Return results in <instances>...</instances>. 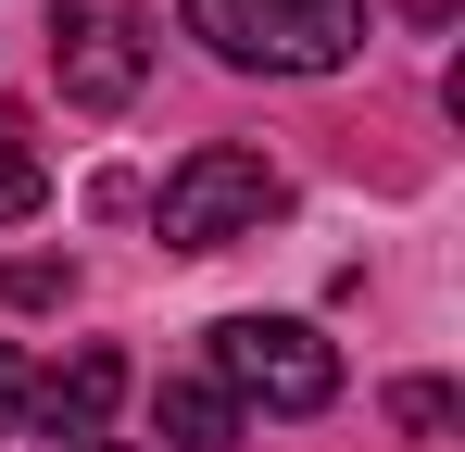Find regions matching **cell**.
<instances>
[{
	"instance_id": "cell-1",
	"label": "cell",
	"mask_w": 465,
	"mask_h": 452,
	"mask_svg": "<svg viewBox=\"0 0 465 452\" xmlns=\"http://www.w3.org/2000/svg\"><path fill=\"white\" fill-rule=\"evenodd\" d=\"M214 389L264 402V415H327L340 402V352L314 339L302 314H227L214 327Z\"/></svg>"
},
{
	"instance_id": "cell-2",
	"label": "cell",
	"mask_w": 465,
	"mask_h": 452,
	"mask_svg": "<svg viewBox=\"0 0 465 452\" xmlns=\"http://www.w3.org/2000/svg\"><path fill=\"white\" fill-rule=\"evenodd\" d=\"M163 251H227V239H252V226L277 214V163L264 151H239V139H202L176 176H163Z\"/></svg>"
},
{
	"instance_id": "cell-3",
	"label": "cell",
	"mask_w": 465,
	"mask_h": 452,
	"mask_svg": "<svg viewBox=\"0 0 465 452\" xmlns=\"http://www.w3.org/2000/svg\"><path fill=\"white\" fill-rule=\"evenodd\" d=\"M139 25H152L139 0H51V75H64V101L126 113L139 75H152V38H139Z\"/></svg>"
},
{
	"instance_id": "cell-4",
	"label": "cell",
	"mask_w": 465,
	"mask_h": 452,
	"mask_svg": "<svg viewBox=\"0 0 465 452\" xmlns=\"http://www.w3.org/2000/svg\"><path fill=\"white\" fill-rule=\"evenodd\" d=\"M365 51V0H264V75H340Z\"/></svg>"
},
{
	"instance_id": "cell-5",
	"label": "cell",
	"mask_w": 465,
	"mask_h": 452,
	"mask_svg": "<svg viewBox=\"0 0 465 452\" xmlns=\"http://www.w3.org/2000/svg\"><path fill=\"white\" fill-rule=\"evenodd\" d=\"M114 402H126V352H114V339H88L64 377H38V427H64V440H101Z\"/></svg>"
},
{
	"instance_id": "cell-6",
	"label": "cell",
	"mask_w": 465,
	"mask_h": 452,
	"mask_svg": "<svg viewBox=\"0 0 465 452\" xmlns=\"http://www.w3.org/2000/svg\"><path fill=\"white\" fill-rule=\"evenodd\" d=\"M163 440L176 452H239V402L214 377H176V389H163Z\"/></svg>"
},
{
	"instance_id": "cell-7",
	"label": "cell",
	"mask_w": 465,
	"mask_h": 452,
	"mask_svg": "<svg viewBox=\"0 0 465 452\" xmlns=\"http://www.w3.org/2000/svg\"><path fill=\"white\" fill-rule=\"evenodd\" d=\"M189 38H202L214 64H252V51H264V0H189Z\"/></svg>"
},
{
	"instance_id": "cell-8",
	"label": "cell",
	"mask_w": 465,
	"mask_h": 452,
	"mask_svg": "<svg viewBox=\"0 0 465 452\" xmlns=\"http://www.w3.org/2000/svg\"><path fill=\"white\" fill-rule=\"evenodd\" d=\"M51 201V176H38V151H25V113H0V226H25Z\"/></svg>"
},
{
	"instance_id": "cell-9",
	"label": "cell",
	"mask_w": 465,
	"mask_h": 452,
	"mask_svg": "<svg viewBox=\"0 0 465 452\" xmlns=\"http://www.w3.org/2000/svg\"><path fill=\"white\" fill-rule=\"evenodd\" d=\"M390 427H415V440L453 427V389H440V377H402V389H390Z\"/></svg>"
},
{
	"instance_id": "cell-10",
	"label": "cell",
	"mask_w": 465,
	"mask_h": 452,
	"mask_svg": "<svg viewBox=\"0 0 465 452\" xmlns=\"http://www.w3.org/2000/svg\"><path fill=\"white\" fill-rule=\"evenodd\" d=\"M13 427H38V365L0 339V440H13Z\"/></svg>"
},
{
	"instance_id": "cell-11",
	"label": "cell",
	"mask_w": 465,
	"mask_h": 452,
	"mask_svg": "<svg viewBox=\"0 0 465 452\" xmlns=\"http://www.w3.org/2000/svg\"><path fill=\"white\" fill-rule=\"evenodd\" d=\"M64 290H76L64 264H13V277H0V301H64Z\"/></svg>"
},
{
	"instance_id": "cell-12",
	"label": "cell",
	"mask_w": 465,
	"mask_h": 452,
	"mask_svg": "<svg viewBox=\"0 0 465 452\" xmlns=\"http://www.w3.org/2000/svg\"><path fill=\"white\" fill-rule=\"evenodd\" d=\"M402 13H415V25H453V13H465V0H402Z\"/></svg>"
},
{
	"instance_id": "cell-13",
	"label": "cell",
	"mask_w": 465,
	"mask_h": 452,
	"mask_svg": "<svg viewBox=\"0 0 465 452\" xmlns=\"http://www.w3.org/2000/svg\"><path fill=\"white\" fill-rule=\"evenodd\" d=\"M88 452H126V440H88Z\"/></svg>"
}]
</instances>
